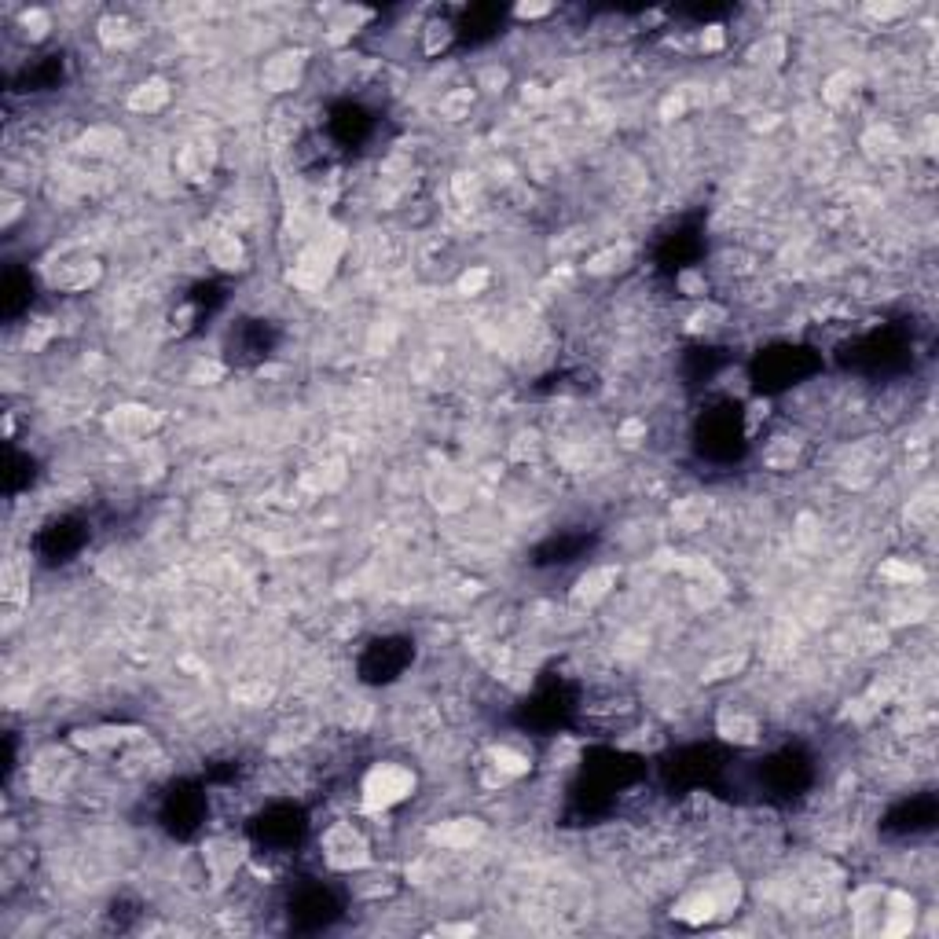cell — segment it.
<instances>
[{
    "label": "cell",
    "instance_id": "9c48e42d",
    "mask_svg": "<svg viewBox=\"0 0 939 939\" xmlns=\"http://www.w3.org/2000/svg\"><path fill=\"white\" fill-rule=\"evenodd\" d=\"M870 15H877V19H896V15H906V4H870Z\"/></svg>",
    "mask_w": 939,
    "mask_h": 939
},
{
    "label": "cell",
    "instance_id": "3957f363",
    "mask_svg": "<svg viewBox=\"0 0 939 939\" xmlns=\"http://www.w3.org/2000/svg\"><path fill=\"white\" fill-rule=\"evenodd\" d=\"M298 77H301V56L298 51H283V56H272L264 63L261 70V82L264 89H272V92H286L298 85Z\"/></svg>",
    "mask_w": 939,
    "mask_h": 939
},
{
    "label": "cell",
    "instance_id": "6da1fadb",
    "mask_svg": "<svg viewBox=\"0 0 939 939\" xmlns=\"http://www.w3.org/2000/svg\"><path fill=\"white\" fill-rule=\"evenodd\" d=\"M360 793L367 811H393L396 803H404L415 793V771L404 763H374L364 774Z\"/></svg>",
    "mask_w": 939,
    "mask_h": 939
},
{
    "label": "cell",
    "instance_id": "52a82bcc",
    "mask_svg": "<svg viewBox=\"0 0 939 939\" xmlns=\"http://www.w3.org/2000/svg\"><path fill=\"white\" fill-rule=\"evenodd\" d=\"M169 99V89H166V82H151V85H140L137 92H132V111H158V106H162Z\"/></svg>",
    "mask_w": 939,
    "mask_h": 939
},
{
    "label": "cell",
    "instance_id": "7a4b0ae2",
    "mask_svg": "<svg viewBox=\"0 0 939 939\" xmlns=\"http://www.w3.org/2000/svg\"><path fill=\"white\" fill-rule=\"evenodd\" d=\"M319 848H324L327 866L334 870H364L371 866V841L360 826L353 822H338L331 826L324 837H319Z\"/></svg>",
    "mask_w": 939,
    "mask_h": 939
},
{
    "label": "cell",
    "instance_id": "30bf717a",
    "mask_svg": "<svg viewBox=\"0 0 939 939\" xmlns=\"http://www.w3.org/2000/svg\"><path fill=\"white\" fill-rule=\"evenodd\" d=\"M111 26H114V22H103V34H106V30H111ZM118 37H129V22H125V19H118ZM103 41H106V44H111L114 37H111V34H106Z\"/></svg>",
    "mask_w": 939,
    "mask_h": 939
},
{
    "label": "cell",
    "instance_id": "ba28073f",
    "mask_svg": "<svg viewBox=\"0 0 939 939\" xmlns=\"http://www.w3.org/2000/svg\"><path fill=\"white\" fill-rule=\"evenodd\" d=\"M243 261V246H239L235 235H221L217 243H213V264L217 268H239Z\"/></svg>",
    "mask_w": 939,
    "mask_h": 939
},
{
    "label": "cell",
    "instance_id": "277c9868",
    "mask_svg": "<svg viewBox=\"0 0 939 939\" xmlns=\"http://www.w3.org/2000/svg\"><path fill=\"white\" fill-rule=\"evenodd\" d=\"M719 734L734 745H753V741H760V723H756V716H748L741 708H727L719 716Z\"/></svg>",
    "mask_w": 939,
    "mask_h": 939
},
{
    "label": "cell",
    "instance_id": "5b68a950",
    "mask_svg": "<svg viewBox=\"0 0 939 939\" xmlns=\"http://www.w3.org/2000/svg\"><path fill=\"white\" fill-rule=\"evenodd\" d=\"M477 833H481V822H473V818H455V822H448L444 829H437V841L444 844V848H470L473 841H477Z\"/></svg>",
    "mask_w": 939,
    "mask_h": 939
},
{
    "label": "cell",
    "instance_id": "8992f818",
    "mask_svg": "<svg viewBox=\"0 0 939 939\" xmlns=\"http://www.w3.org/2000/svg\"><path fill=\"white\" fill-rule=\"evenodd\" d=\"M609 583H613V573H609V569H591V573H583L580 583H576V602H587V606H591V602L606 599Z\"/></svg>",
    "mask_w": 939,
    "mask_h": 939
}]
</instances>
